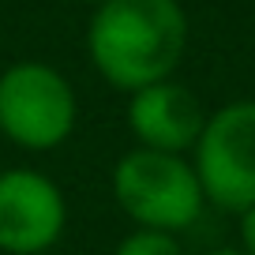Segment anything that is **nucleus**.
Here are the masks:
<instances>
[{
	"instance_id": "f257e3e1",
	"label": "nucleus",
	"mask_w": 255,
	"mask_h": 255,
	"mask_svg": "<svg viewBox=\"0 0 255 255\" xmlns=\"http://www.w3.org/2000/svg\"><path fill=\"white\" fill-rule=\"evenodd\" d=\"M188 45V19L176 0H105L87 30V49L109 87L135 94L165 83Z\"/></svg>"
},
{
	"instance_id": "f03ea898",
	"label": "nucleus",
	"mask_w": 255,
	"mask_h": 255,
	"mask_svg": "<svg viewBox=\"0 0 255 255\" xmlns=\"http://www.w3.org/2000/svg\"><path fill=\"white\" fill-rule=\"evenodd\" d=\"M113 199L120 203L139 229L180 233L199 222L203 214V188L199 176L180 154L158 150H128L113 169Z\"/></svg>"
},
{
	"instance_id": "7ed1b4c3",
	"label": "nucleus",
	"mask_w": 255,
	"mask_h": 255,
	"mask_svg": "<svg viewBox=\"0 0 255 255\" xmlns=\"http://www.w3.org/2000/svg\"><path fill=\"white\" fill-rule=\"evenodd\" d=\"M75 90L53 64L19 60L0 75V131L23 150H53L75 131Z\"/></svg>"
},
{
	"instance_id": "20e7f679",
	"label": "nucleus",
	"mask_w": 255,
	"mask_h": 255,
	"mask_svg": "<svg viewBox=\"0 0 255 255\" xmlns=\"http://www.w3.org/2000/svg\"><path fill=\"white\" fill-rule=\"evenodd\" d=\"M191 154L207 203L233 214L255 207V102H233L210 113Z\"/></svg>"
},
{
	"instance_id": "39448f33",
	"label": "nucleus",
	"mask_w": 255,
	"mask_h": 255,
	"mask_svg": "<svg viewBox=\"0 0 255 255\" xmlns=\"http://www.w3.org/2000/svg\"><path fill=\"white\" fill-rule=\"evenodd\" d=\"M68 222L64 191L38 169L0 173V252L41 255L60 240Z\"/></svg>"
},
{
	"instance_id": "423d86ee",
	"label": "nucleus",
	"mask_w": 255,
	"mask_h": 255,
	"mask_svg": "<svg viewBox=\"0 0 255 255\" xmlns=\"http://www.w3.org/2000/svg\"><path fill=\"white\" fill-rule=\"evenodd\" d=\"M128 128L143 150L158 154H188L195 150L203 128H207V113H203L199 98L188 87L165 79L143 87L128 102Z\"/></svg>"
},
{
	"instance_id": "0eeeda50",
	"label": "nucleus",
	"mask_w": 255,
	"mask_h": 255,
	"mask_svg": "<svg viewBox=\"0 0 255 255\" xmlns=\"http://www.w3.org/2000/svg\"><path fill=\"white\" fill-rule=\"evenodd\" d=\"M113 255H180V244H176L173 233L135 229V233H128V237L120 240Z\"/></svg>"
},
{
	"instance_id": "6e6552de",
	"label": "nucleus",
	"mask_w": 255,
	"mask_h": 255,
	"mask_svg": "<svg viewBox=\"0 0 255 255\" xmlns=\"http://www.w3.org/2000/svg\"><path fill=\"white\" fill-rule=\"evenodd\" d=\"M240 252L255 255V207L240 214Z\"/></svg>"
},
{
	"instance_id": "1a4fd4ad",
	"label": "nucleus",
	"mask_w": 255,
	"mask_h": 255,
	"mask_svg": "<svg viewBox=\"0 0 255 255\" xmlns=\"http://www.w3.org/2000/svg\"><path fill=\"white\" fill-rule=\"evenodd\" d=\"M210 255H244L240 248H218V252H210Z\"/></svg>"
},
{
	"instance_id": "9d476101",
	"label": "nucleus",
	"mask_w": 255,
	"mask_h": 255,
	"mask_svg": "<svg viewBox=\"0 0 255 255\" xmlns=\"http://www.w3.org/2000/svg\"><path fill=\"white\" fill-rule=\"evenodd\" d=\"M90 4H105V0H90Z\"/></svg>"
}]
</instances>
